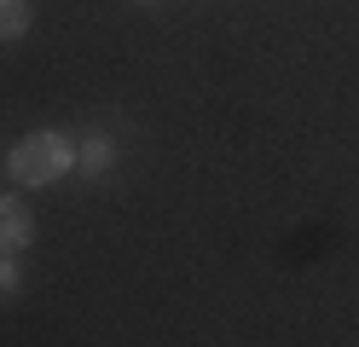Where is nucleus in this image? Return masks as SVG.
<instances>
[{
    "instance_id": "1",
    "label": "nucleus",
    "mask_w": 359,
    "mask_h": 347,
    "mask_svg": "<svg viewBox=\"0 0 359 347\" xmlns=\"http://www.w3.org/2000/svg\"><path fill=\"white\" fill-rule=\"evenodd\" d=\"M70 168H76V145L58 128H35V133H24L6 151V174L18 185H53V179H64Z\"/></svg>"
},
{
    "instance_id": "2",
    "label": "nucleus",
    "mask_w": 359,
    "mask_h": 347,
    "mask_svg": "<svg viewBox=\"0 0 359 347\" xmlns=\"http://www.w3.org/2000/svg\"><path fill=\"white\" fill-rule=\"evenodd\" d=\"M29 243H35V208L18 191H6L0 197V254H24Z\"/></svg>"
},
{
    "instance_id": "3",
    "label": "nucleus",
    "mask_w": 359,
    "mask_h": 347,
    "mask_svg": "<svg viewBox=\"0 0 359 347\" xmlns=\"http://www.w3.org/2000/svg\"><path fill=\"white\" fill-rule=\"evenodd\" d=\"M76 162H81L87 174H110V162H116V145H110L104 133H87L81 145H76Z\"/></svg>"
},
{
    "instance_id": "4",
    "label": "nucleus",
    "mask_w": 359,
    "mask_h": 347,
    "mask_svg": "<svg viewBox=\"0 0 359 347\" xmlns=\"http://www.w3.org/2000/svg\"><path fill=\"white\" fill-rule=\"evenodd\" d=\"M35 23V6L29 0H0V41H24Z\"/></svg>"
},
{
    "instance_id": "5",
    "label": "nucleus",
    "mask_w": 359,
    "mask_h": 347,
    "mask_svg": "<svg viewBox=\"0 0 359 347\" xmlns=\"http://www.w3.org/2000/svg\"><path fill=\"white\" fill-rule=\"evenodd\" d=\"M18 295H24V266H18L12 254H0V307L18 301Z\"/></svg>"
},
{
    "instance_id": "6",
    "label": "nucleus",
    "mask_w": 359,
    "mask_h": 347,
    "mask_svg": "<svg viewBox=\"0 0 359 347\" xmlns=\"http://www.w3.org/2000/svg\"><path fill=\"white\" fill-rule=\"evenodd\" d=\"M140 6H151V0H140Z\"/></svg>"
}]
</instances>
